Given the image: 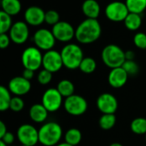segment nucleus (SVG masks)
Instances as JSON below:
<instances>
[{"instance_id": "obj_28", "label": "nucleus", "mask_w": 146, "mask_h": 146, "mask_svg": "<svg viewBox=\"0 0 146 146\" xmlns=\"http://www.w3.org/2000/svg\"><path fill=\"white\" fill-rule=\"evenodd\" d=\"M79 68L84 74H92L97 68V62L92 57H84Z\"/></svg>"}, {"instance_id": "obj_38", "label": "nucleus", "mask_w": 146, "mask_h": 146, "mask_svg": "<svg viewBox=\"0 0 146 146\" xmlns=\"http://www.w3.org/2000/svg\"><path fill=\"white\" fill-rule=\"evenodd\" d=\"M7 127H6V125L4 124L3 121H0V139L3 138L5 133H7Z\"/></svg>"}, {"instance_id": "obj_21", "label": "nucleus", "mask_w": 146, "mask_h": 146, "mask_svg": "<svg viewBox=\"0 0 146 146\" xmlns=\"http://www.w3.org/2000/svg\"><path fill=\"white\" fill-rule=\"evenodd\" d=\"M125 27L130 31H137L142 25V17L139 14L129 13L123 21Z\"/></svg>"}, {"instance_id": "obj_15", "label": "nucleus", "mask_w": 146, "mask_h": 146, "mask_svg": "<svg viewBox=\"0 0 146 146\" xmlns=\"http://www.w3.org/2000/svg\"><path fill=\"white\" fill-rule=\"evenodd\" d=\"M32 86L30 80L23 76H15L12 78L8 85V89L15 96L21 97L27 94L31 91Z\"/></svg>"}, {"instance_id": "obj_29", "label": "nucleus", "mask_w": 146, "mask_h": 146, "mask_svg": "<svg viewBox=\"0 0 146 146\" xmlns=\"http://www.w3.org/2000/svg\"><path fill=\"white\" fill-rule=\"evenodd\" d=\"M11 15H8L4 11H0V33H6L12 27Z\"/></svg>"}, {"instance_id": "obj_12", "label": "nucleus", "mask_w": 146, "mask_h": 146, "mask_svg": "<svg viewBox=\"0 0 146 146\" xmlns=\"http://www.w3.org/2000/svg\"><path fill=\"white\" fill-rule=\"evenodd\" d=\"M42 67L53 73L58 72L62 67L63 62L61 56V52H58L55 50H50L48 51H45L44 54H43V63Z\"/></svg>"}, {"instance_id": "obj_14", "label": "nucleus", "mask_w": 146, "mask_h": 146, "mask_svg": "<svg viewBox=\"0 0 146 146\" xmlns=\"http://www.w3.org/2000/svg\"><path fill=\"white\" fill-rule=\"evenodd\" d=\"M9 36L11 41L16 44H22L26 43L29 37L28 25L25 21L15 22L9 31Z\"/></svg>"}, {"instance_id": "obj_39", "label": "nucleus", "mask_w": 146, "mask_h": 146, "mask_svg": "<svg viewBox=\"0 0 146 146\" xmlns=\"http://www.w3.org/2000/svg\"><path fill=\"white\" fill-rule=\"evenodd\" d=\"M125 56H126V60H134L135 53L133 50H127L125 51Z\"/></svg>"}, {"instance_id": "obj_1", "label": "nucleus", "mask_w": 146, "mask_h": 146, "mask_svg": "<svg viewBox=\"0 0 146 146\" xmlns=\"http://www.w3.org/2000/svg\"><path fill=\"white\" fill-rule=\"evenodd\" d=\"M102 27L97 19L86 18L75 29L76 40L83 44H89L96 42L101 36Z\"/></svg>"}, {"instance_id": "obj_43", "label": "nucleus", "mask_w": 146, "mask_h": 146, "mask_svg": "<svg viewBox=\"0 0 146 146\" xmlns=\"http://www.w3.org/2000/svg\"><path fill=\"white\" fill-rule=\"evenodd\" d=\"M21 146H27V145H21Z\"/></svg>"}, {"instance_id": "obj_40", "label": "nucleus", "mask_w": 146, "mask_h": 146, "mask_svg": "<svg viewBox=\"0 0 146 146\" xmlns=\"http://www.w3.org/2000/svg\"><path fill=\"white\" fill-rule=\"evenodd\" d=\"M56 146H73V145H69V144H68V143H66V142L64 141V142H62V143H59L58 145H56Z\"/></svg>"}, {"instance_id": "obj_24", "label": "nucleus", "mask_w": 146, "mask_h": 146, "mask_svg": "<svg viewBox=\"0 0 146 146\" xmlns=\"http://www.w3.org/2000/svg\"><path fill=\"white\" fill-rule=\"evenodd\" d=\"M131 131L137 135L146 134V118L138 117L132 121L130 125Z\"/></svg>"}, {"instance_id": "obj_26", "label": "nucleus", "mask_w": 146, "mask_h": 146, "mask_svg": "<svg viewBox=\"0 0 146 146\" xmlns=\"http://www.w3.org/2000/svg\"><path fill=\"white\" fill-rule=\"evenodd\" d=\"M10 93L11 92L7 87L3 86H0V110L3 112L9 109L10 102L12 99Z\"/></svg>"}, {"instance_id": "obj_37", "label": "nucleus", "mask_w": 146, "mask_h": 146, "mask_svg": "<svg viewBox=\"0 0 146 146\" xmlns=\"http://www.w3.org/2000/svg\"><path fill=\"white\" fill-rule=\"evenodd\" d=\"M22 76H23L25 79H27V80H31L33 78V76H34V71H33V70H31V69H27V68H25L24 71H23V73H22Z\"/></svg>"}, {"instance_id": "obj_13", "label": "nucleus", "mask_w": 146, "mask_h": 146, "mask_svg": "<svg viewBox=\"0 0 146 146\" xmlns=\"http://www.w3.org/2000/svg\"><path fill=\"white\" fill-rule=\"evenodd\" d=\"M98 110L102 114H115L118 110L117 98L111 93H102L96 102Z\"/></svg>"}, {"instance_id": "obj_23", "label": "nucleus", "mask_w": 146, "mask_h": 146, "mask_svg": "<svg viewBox=\"0 0 146 146\" xmlns=\"http://www.w3.org/2000/svg\"><path fill=\"white\" fill-rule=\"evenodd\" d=\"M56 89L63 98H68L74 94V85L69 80H62L57 84Z\"/></svg>"}, {"instance_id": "obj_9", "label": "nucleus", "mask_w": 146, "mask_h": 146, "mask_svg": "<svg viewBox=\"0 0 146 146\" xmlns=\"http://www.w3.org/2000/svg\"><path fill=\"white\" fill-rule=\"evenodd\" d=\"M56 38L52 32L46 28H40L37 30L33 35V42L37 48L40 50H50L56 44Z\"/></svg>"}, {"instance_id": "obj_6", "label": "nucleus", "mask_w": 146, "mask_h": 146, "mask_svg": "<svg viewBox=\"0 0 146 146\" xmlns=\"http://www.w3.org/2000/svg\"><path fill=\"white\" fill-rule=\"evenodd\" d=\"M63 108L68 115L73 116H80L86 112L88 104L86 98L82 96L74 94L65 98L63 101Z\"/></svg>"}, {"instance_id": "obj_16", "label": "nucleus", "mask_w": 146, "mask_h": 146, "mask_svg": "<svg viewBox=\"0 0 146 146\" xmlns=\"http://www.w3.org/2000/svg\"><path fill=\"white\" fill-rule=\"evenodd\" d=\"M45 12L38 6H30L24 13V20L27 25L37 27L44 22Z\"/></svg>"}, {"instance_id": "obj_30", "label": "nucleus", "mask_w": 146, "mask_h": 146, "mask_svg": "<svg viewBox=\"0 0 146 146\" xmlns=\"http://www.w3.org/2000/svg\"><path fill=\"white\" fill-rule=\"evenodd\" d=\"M122 68L130 76L137 74L139 70V67L134 60H126L122 65Z\"/></svg>"}, {"instance_id": "obj_33", "label": "nucleus", "mask_w": 146, "mask_h": 146, "mask_svg": "<svg viewBox=\"0 0 146 146\" xmlns=\"http://www.w3.org/2000/svg\"><path fill=\"white\" fill-rule=\"evenodd\" d=\"M24 101L21 97L15 96L12 98L10 105H9V110H11L14 112H20L23 110L24 108Z\"/></svg>"}, {"instance_id": "obj_25", "label": "nucleus", "mask_w": 146, "mask_h": 146, "mask_svg": "<svg viewBox=\"0 0 146 146\" xmlns=\"http://www.w3.org/2000/svg\"><path fill=\"white\" fill-rule=\"evenodd\" d=\"M125 3L130 13L141 15L146 9V0H126Z\"/></svg>"}, {"instance_id": "obj_20", "label": "nucleus", "mask_w": 146, "mask_h": 146, "mask_svg": "<svg viewBox=\"0 0 146 146\" xmlns=\"http://www.w3.org/2000/svg\"><path fill=\"white\" fill-rule=\"evenodd\" d=\"M1 7L3 11L11 16L18 15L21 10L20 0H1Z\"/></svg>"}, {"instance_id": "obj_35", "label": "nucleus", "mask_w": 146, "mask_h": 146, "mask_svg": "<svg viewBox=\"0 0 146 146\" xmlns=\"http://www.w3.org/2000/svg\"><path fill=\"white\" fill-rule=\"evenodd\" d=\"M11 39L7 33H0V48L1 49H6L9 45Z\"/></svg>"}, {"instance_id": "obj_22", "label": "nucleus", "mask_w": 146, "mask_h": 146, "mask_svg": "<svg viewBox=\"0 0 146 146\" xmlns=\"http://www.w3.org/2000/svg\"><path fill=\"white\" fill-rule=\"evenodd\" d=\"M64 140L71 145H78L82 140V133L78 128H70L65 133Z\"/></svg>"}, {"instance_id": "obj_3", "label": "nucleus", "mask_w": 146, "mask_h": 146, "mask_svg": "<svg viewBox=\"0 0 146 146\" xmlns=\"http://www.w3.org/2000/svg\"><path fill=\"white\" fill-rule=\"evenodd\" d=\"M61 56L63 62V67L68 69L74 70L80 68V65L84 59L82 49L76 44H67L61 50Z\"/></svg>"}, {"instance_id": "obj_27", "label": "nucleus", "mask_w": 146, "mask_h": 146, "mask_svg": "<svg viewBox=\"0 0 146 146\" xmlns=\"http://www.w3.org/2000/svg\"><path fill=\"white\" fill-rule=\"evenodd\" d=\"M116 123V116L115 114H103L99 118V127L103 130L112 129Z\"/></svg>"}, {"instance_id": "obj_10", "label": "nucleus", "mask_w": 146, "mask_h": 146, "mask_svg": "<svg viewBox=\"0 0 146 146\" xmlns=\"http://www.w3.org/2000/svg\"><path fill=\"white\" fill-rule=\"evenodd\" d=\"M63 97L60 94L56 88L47 89L42 96V104L50 112H56L63 104Z\"/></svg>"}, {"instance_id": "obj_18", "label": "nucleus", "mask_w": 146, "mask_h": 146, "mask_svg": "<svg viewBox=\"0 0 146 146\" xmlns=\"http://www.w3.org/2000/svg\"><path fill=\"white\" fill-rule=\"evenodd\" d=\"M49 111L42 104H35L29 110L30 119L35 123H43L48 118Z\"/></svg>"}, {"instance_id": "obj_11", "label": "nucleus", "mask_w": 146, "mask_h": 146, "mask_svg": "<svg viewBox=\"0 0 146 146\" xmlns=\"http://www.w3.org/2000/svg\"><path fill=\"white\" fill-rule=\"evenodd\" d=\"M51 32L56 40L68 43L75 37V30L74 27L64 21H60L58 23L52 27Z\"/></svg>"}, {"instance_id": "obj_34", "label": "nucleus", "mask_w": 146, "mask_h": 146, "mask_svg": "<svg viewBox=\"0 0 146 146\" xmlns=\"http://www.w3.org/2000/svg\"><path fill=\"white\" fill-rule=\"evenodd\" d=\"M133 44L134 45L140 49L146 50V34L145 33H137L133 37Z\"/></svg>"}, {"instance_id": "obj_42", "label": "nucleus", "mask_w": 146, "mask_h": 146, "mask_svg": "<svg viewBox=\"0 0 146 146\" xmlns=\"http://www.w3.org/2000/svg\"><path fill=\"white\" fill-rule=\"evenodd\" d=\"M8 145H6L3 141H2V140H0V146H7Z\"/></svg>"}, {"instance_id": "obj_7", "label": "nucleus", "mask_w": 146, "mask_h": 146, "mask_svg": "<svg viewBox=\"0 0 146 146\" xmlns=\"http://www.w3.org/2000/svg\"><path fill=\"white\" fill-rule=\"evenodd\" d=\"M16 137L22 145L34 146L39 143L38 130L31 124L21 125L17 129Z\"/></svg>"}, {"instance_id": "obj_41", "label": "nucleus", "mask_w": 146, "mask_h": 146, "mask_svg": "<svg viewBox=\"0 0 146 146\" xmlns=\"http://www.w3.org/2000/svg\"><path fill=\"white\" fill-rule=\"evenodd\" d=\"M110 146H123L121 144H120V143H112L111 145Z\"/></svg>"}, {"instance_id": "obj_44", "label": "nucleus", "mask_w": 146, "mask_h": 146, "mask_svg": "<svg viewBox=\"0 0 146 146\" xmlns=\"http://www.w3.org/2000/svg\"><path fill=\"white\" fill-rule=\"evenodd\" d=\"M145 140H146V134H145Z\"/></svg>"}, {"instance_id": "obj_17", "label": "nucleus", "mask_w": 146, "mask_h": 146, "mask_svg": "<svg viewBox=\"0 0 146 146\" xmlns=\"http://www.w3.org/2000/svg\"><path fill=\"white\" fill-rule=\"evenodd\" d=\"M128 76L129 75L122 67L112 68L108 75V82L113 88H121L127 84Z\"/></svg>"}, {"instance_id": "obj_8", "label": "nucleus", "mask_w": 146, "mask_h": 146, "mask_svg": "<svg viewBox=\"0 0 146 146\" xmlns=\"http://www.w3.org/2000/svg\"><path fill=\"white\" fill-rule=\"evenodd\" d=\"M104 13L107 19L110 21L121 22L125 21L130 12L125 3L121 1H114L106 6Z\"/></svg>"}, {"instance_id": "obj_4", "label": "nucleus", "mask_w": 146, "mask_h": 146, "mask_svg": "<svg viewBox=\"0 0 146 146\" xmlns=\"http://www.w3.org/2000/svg\"><path fill=\"white\" fill-rule=\"evenodd\" d=\"M101 57L105 66L110 69L122 67L126 61L125 51L120 46L114 44H108L103 49Z\"/></svg>"}, {"instance_id": "obj_31", "label": "nucleus", "mask_w": 146, "mask_h": 146, "mask_svg": "<svg viewBox=\"0 0 146 146\" xmlns=\"http://www.w3.org/2000/svg\"><path fill=\"white\" fill-rule=\"evenodd\" d=\"M59 21H60V15L57 11L54 9H50L45 12V17H44L45 23L53 27Z\"/></svg>"}, {"instance_id": "obj_19", "label": "nucleus", "mask_w": 146, "mask_h": 146, "mask_svg": "<svg viewBox=\"0 0 146 146\" xmlns=\"http://www.w3.org/2000/svg\"><path fill=\"white\" fill-rule=\"evenodd\" d=\"M81 9L86 18L89 19H98L101 11L100 5L96 0H85L82 3Z\"/></svg>"}, {"instance_id": "obj_36", "label": "nucleus", "mask_w": 146, "mask_h": 146, "mask_svg": "<svg viewBox=\"0 0 146 146\" xmlns=\"http://www.w3.org/2000/svg\"><path fill=\"white\" fill-rule=\"evenodd\" d=\"M1 140L3 141L6 145H12L15 141V136L12 133H9V132H7L5 133V135L1 138Z\"/></svg>"}, {"instance_id": "obj_32", "label": "nucleus", "mask_w": 146, "mask_h": 146, "mask_svg": "<svg viewBox=\"0 0 146 146\" xmlns=\"http://www.w3.org/2000/svg\"><path fill=\"white\" fill-rule=\"evenodd\" d=\"M37 80L40 85L46 86V85L50 84L51 80H52V73L43 68L42 70H40L38 72V76H37Z\"/></svg>"}, {"instance_id": "obj_2", "label": "nucleus", "mask_w": 146, "mask_h": 146, "mask_svg": "<svg viewBox=\"0 0 146 146\" xmlns=\"http://www.w3.org/2000/svg\"><path fill=\"white\" fill-rule=\"evenodd\" d=\"M62 127L55 121H49L38 129V141L44 146H56L62 137Z\"/></svg>"}, {"instance_id": "obj_5", "label": "nucleus", "mask_w": 146, "mask_h": 146, "mask_svg": "<svg viewBox=\"0 0 146 146\" xmlns=\"http://www.w3.org/2000/svg\"><path fill=\"white\" fill-rule=\"evenodd\" d=\"M21 63L24 68L36 71L43 63V54L41 50L34 46L26 48L21 54Z\"/></svg>"}]
</instances>
